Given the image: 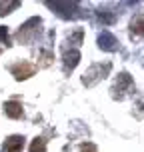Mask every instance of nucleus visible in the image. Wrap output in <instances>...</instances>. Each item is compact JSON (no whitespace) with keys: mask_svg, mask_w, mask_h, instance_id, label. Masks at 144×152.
I'll return each instance as SVG.
<instances>
[{"mask_svg":"<svg viewBox=\"0 0 144 152\" xmlns=\"http://www.w3.org/2000/svg\"><path fill=\"white\" fill-rule=\"evenodd\" d=\"M10 72L14 74L16 80H26V78H30V76L36 72V66L30 64V62H26V60H22V62L12 64V66H10Z\"/></svg>","mask_w":144,"mask_h":152,"instance_id":"1","label":"nucleus"},{"mask_svg":"<svg viewBox=\"0 0 144 152\" xmlns=\"http://www.w3.org/2000/svg\"><path fill=\"white\" fill-rule=\"evenodd\" d=\"M36 22H40V20H38V18H32V20H28V22H26L22 28L18 30V38H20L22 42H28V40H32V38H34L38 32H40V26L32 28V26H34Z\"/></svg>","mask_w":144,"mask_h":152,"instance_id":"2","label":"nucleus"},{"mask_svg":"<svg viewBox=\"0 0 144 152\" xmlns=\"http://www.w3.org/2000/svg\"><path fill=\"white\" fill-rule=\"evenodd\" d=\"M4 114H6L8 118H22V114H24V110H22V104L18 102V100H10V102H6L4 104Z\"/></svg>","mask_w":144,"mask_h":152,"instance_id":"3","label":"nucleus"},{"mask_svg":"<svg viewBox=\"0 0 144 152\" xmlns=\"http://www.w3.org/2000/svg\"><path fill=\"white\" fill-rule=\"evenodd\" d=\"M4 148H6V152H20L24 148V138L22 136H10V138H6Z\"/></svg>","mask_w":144,"mask_h":152,"instance_id":"4","label":"nucleus"},{"mask_svg":"<svg viewBox=\"0 0 144 152\" xmlns=\"http://www.w3.org/2000/svg\"><path fill=\"white\" fill-rule=\"evenodd\" d=\"M98 42H100V48H104V50H114V48H116V40H114V36L108 34V32H104V34L98 38Z\"/></svg>","mask_w":144,"mask_h":152,"instance_id":"5","label":"nucleus"},{"mask_svg":"<svg viewBox=\"0 0 144 152\" xmlns=\"http://www.w3.org/2000/svg\"><path fill=\"white\" fill-rule=\"evenodd\" d=\"M80 60V54L78 50H72V52H64V62H66V70H72Z\"/></svg>","mask_w":144,"mask_h":152,"instance_id":"6","label":"nucleus"},{"mask_svg":"<svg viewBox=\"0 0 144 152\" xmlns=\"http://www.w3.org/2000/svg\"><path fill=\"white\" fill-rule=\"evenodd\" d=\"M30 152H46V140L44 138H34L30 144Z\"/></svg>","mask_w":144,"mask_h":152,"instance_id":"7","label":"nucleus"},{"mask_svg":"<svg viewBox=\"0 0 144 152\" xmlns=\"http://www.w3.org/2000/svg\"><path fill=\"white\" fill-rule=\"evenodd\" d=\"M132 32L134 34H144V18H136L132 22Z\"/></svg>","mask_w":144,"mask_h":152,"instance_id":"8","label":"nucleus"},{"mask_svg":"<svg viewBox=\"0 0 144 152\" xmlns=\"http://www.w3.org/2000/svg\"><path fill=\"white\" fill-rule=\"evenodd\" d=\"M18 6H20L18 2H8V4H4V2H0V16L8 14V10H10V8H18Z\"/></svg>","mask_w":144,"mask_h":152,"instance_id":"9","label":"nucleus"},{"mask_svg":"<svg viewBox=\"0 0 144 152\" xmlns=\"http://www.w3.org/2000/svg\"><path fill=\"white\" fill-rule=\"evenodd\" d=\"M78 152H98V148L88 142V144H82V146H80V150H78Z\"/></svg>","mask_w":144,"mask_h":152,"instance_id":"10","label":"nucleus"},{"mask_svg":"<svg viewBox=\"0 0 144 152\" xmlns=\"http://www.w3.org/2000/svg\"><path fill=\"white\" fill-rule=\"evenodd\" d=\"M0 40H2L4 44H8V30L4 26H0Z\"/></svg>","mask_w":144,"mask_h":152,"instance_id":"11","label":"nucleus"}]
</instances>
